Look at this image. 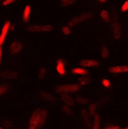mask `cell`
<instances>
[{"mask_svg":"<svg viewBox=\"0 0 128 129\" xmlns=\"http://www.w3.org/2000/svg\"><path fill=\"white\" fill-rule=\"evenodd\" d=\"M81 116H82V119H83V121L85 122V124L88 127H91V116H90V114L88 113V110H82L81 111Z\"/></svg>","mask_w":128,"mask_h":129,"instance_id":"cell-15","label":"cell"},{"mask_svg":"<svg viewBox=\"0 0 128 129\" xmlns=\"http://www.w3.org/2000/svg\"><path fill=\"white\" fill-rule=\"evenodd\" d=\"M54 27L52 24H30L25 27V31L35 32V34H42V32H50L53 31Z\"/></svg>","mask_w":128,"mask_h":129,"instance_id":"cell-2","label":"cell"},{"mask_svg":"<svg viewBox=\"0 0 128 129\" xmlns=\"http://www.w3.org/2000/svg\"><path fill=\"white\" fill-rule=\"evenodd\" d=\"M96 108H97V106H96V104H91L90 106H89V110H88V113L90 114V116L92 118L95 114H96Z\"/></svg>","mask_w":128,"mask_h":129,"instance_id":"cell-24","label":"cell"},{"mask_svg":"<svg viewBox=\"0 0 128 129\" xmlns=\"http://www.w3.org/2000/svg\"><path fill=\"white\" fill-rule=\"evenodd\" d=\"M9 28H11V21H6L5 24L3 25L1 32H0V46H3L4 43H5L7 34H8V31H9Z\"/></svg>","mask_w":128,"mask_h":129,"instance_id":"cell-8","label":"cell"},{"mask_svg":"<svg viewBox=\"0 0 128 129\" xmlns=\"http://www.w3.org/2000/svg\"><path fill=\"white\" fill-rule=\"evenodd\" d=\"M6 92H8V85L7 84H1L0 85V96H4Z\"/></svg>","mask_w":128,"mask_h":129,"instance_id":"cell-25","label":"cell"},{"mask_svg":"<svg viewBox=\"0 0 128 129\" xmlns=\"http://www.w3.org/2000/svg\"><path fill=\"white\" fill-rule=\"evenodd\" d=\"M61 32L64 36H69L70 34H72V28L69 27V25H64V27L61 28Z\"/></svg>","mask_w":128,"mask_h":129,"instance_id":"cell-23","label":"cell"},{"mask_svg":"<svg viewBox=\"0 0 128 129\" xmlns=\"http://www.w3.org/2000/svg\"><path fill=\"white\" fill-rule=\"evenodd\" d=\"M0 129H5V128H4V127H0Z\"/></svg>","mask_w":128,"mask_h":129,"instance_id":"cell-35","label":"cell"},{"mask_svg":"<svg viewBox=\"0 0 128 129\" xmlns=\"http://www.w3.org/2000/svg\"><path fill=\"white\" fill-rule=\"evenodd\" d=\"M1 60H3V46H0V66H1Z\"/></svg>","mask_w":128,"mask_h":129,"instance_id":"cell-32","label":"cell"},{"mask_svg":"<svg viewBox=\"0 0 128 129\" xmlns=\"http://www.w3.org/2000/svg\"><path fill=\"white\" fill-rule=\"evenodd\" d=\"M19 0H3V6H9V5H13V4L17 3Z\"/></svg>","mask_w":128,"mask_h":129,"instance_id":"cell-27","label":"cell"},{"mask_svg":"<svg viewBox=\"0 0 128 129\" xmlns=\"http://www.w3.org/2000/svg\"><path fill=\"white\" fill-rule=\"evenodd\" d=\"M23 50V43L20 40H13L9 44V53L12 55H17Z\"/></svg>","mask_w":128,"mask_h":129,"instance_id":"cell-5","label":"cell"},{"mask_svg":"<svg viewBox=\"0 0 128 129\" xmlns=\"http://www.w3.org/2000/svg\"><path fill=\"white\" fill-rule=\"evenodd\" d=\"M31 6L30 5H25L23 12H22V22L24 23H28L30 21V17H31Z\"/></svg>","mask_w":128,"mask_h":129,"instance_id":"cell-12","label":"cell"},{"mask_svg":"<svg viewBox=\"0 0 128 129\" xmlns=\"http://www.w3.org/2000/svg\"><path fill=\"white\" fill-rule=\"evenodd\" d=\"M81 89V85L76 83L72 84H60V85L56 86V91L59 93H74V92H79Z\"/></svg>","mask_w":128,"mask_h":129,"instance_id":"cell-4","label":"cell"},{"mask_svg":"<svg viewBox=\"0 0 128 129\" xmlns=\"http://www.w3.org/2000/svg\"><path fill=\"white\" fill-rule=\"evenodd\" d=\"M98 3L99 4H105L106 3V0H98Z\"/></svg>","mask_w":128,"mask_h":129,"instance_id":"cell-33","label":"cell"},{"mask_svg":"<svg viewBox=\"0 0 128 129\" xmlns=\"http://www.w3.org/2000/svg\"><path fill=\"white\" fill-rule=\"evenodd\" d=\"M100 56L103 58V59H107L110 56V50H109V47L107 46H101V48H100Z\"/></svg>","mask_w":128,"mask_h":129,"instance_id":"cell-22","label":"cell"},{"mask_svg":"<svg viewBox=\"0 0 128 129\" xmlns=\"http://www.w3.org/2000/svg\"><path fill=\"white\" fill-rule=\"evenodd\" d=\"M56 69H57V73H58L60 76L66 75V66H65L64 60L60 59V58H59L56 62Z\"/></svg>","mask_w":128,"mask_h":129,"instance_id":"cell-11","label":"cell"},{"mask_svg":"<svg viewBox=\"0 0 128 129\" xmlns=\"http://www.w3.org/2000/svg\"><path fill=\"white\" fill-rule=\"evenodd\" d=\"M112 32L115 39H119L121 37V25L117 19H114L112 22Z\"/></svg>","mask_w":128,"mask_h":129,"instance_id":"cell-9","label":"cell"},{"mask_svg":"<svg viewBox=\"0 0 128 129\" xmlns=\"http://www.w3.org/2000/svg\"><path fill=\"white\" fill-rule=\"evenodd\" d=\"M4 123H5V126H6V128L5 129H8V128H12V122H9V121H7V120H5L4 121Z\"/></svg>","mask_w":128,"mask_h":129,"instance_id":"cell-31","label":"cell"},{"mask_svg":"<svg viewBox=\"0 0 128 129\" xmlns=\"http://www.w3.org/2000/svg\"><path fill=\"white\" fill-rule=\"evenodd\" d=\"M107 72L111 74H125L128 73V66L127 64H118V66H112L107 68Z\"/></svg>","mask_w":128,"mask_h":129,"instance_id":"cell-7","label":"cell"},{"mask_svg":"<svg viewBox=\"0 0 128 129\" xmlns=\"http://www.w3.org/2000/svg\"><path fill=\"white\" fill-rule=\"evenodd\" d=\"M74 100L80 103V104H88V99H87V98H83V97H76Z\"/></svg>","mask_w":128,"mask_h":129,"instance_id":"cell-26","label":"cell"},{"mask_svg":"<svg viewBox=\"0 0 128 129\" xmlns=\"http://www.w3.org/2000/svg\"><path fill=\"white\" fill-rule=\"evenodd\" d=\"M0 77L4 78V80H16L19 77V74L17 72H14V70H6V72L0 73Z\"/></svg>","mask_w":128,"mask_h":129,"instance_id":"cell-10","label":"cell"},{"mask_svg":"<svg viewBox=\"0 0 128 129\" xmlns=\"http://www.w3.org/2000/svg\"><path fill=\"white\" fill-rule=\"evenodd\" d=\"M40 97H42L43 99L47 100V102H54V100H56V98H54V96H52V94H51V93H48V92H45V91L40 92Z\"/></svg>","mask_w":128,"mask_h":129,"instance_id":"cell-21","label":"cell"},{"mask_svg":"<svg viewBox=\"0 0 128 129\" xmlns=\"http://www.w3.org/2000/svg\"><path fill=\"white\" fill-rule=\"evenodd\" d=\"M46 76H47V68L46 67H40L38 69V73H37V78L40 81L45 80Z\"/></svg>","mask_w":128,"mask_h":129,"instance_id":"cell-17","label":"cell"},{"mask_svg":"<svg viewBox=\"0 0 128 129\" xmlns=\"http://www.w3.org/2000/svg\"><path fill=\"white\" fill-rule=\"evenodd\" d=\"M122 129H128V126H127V127H125V128H122Z\"/></svg>","mask_w":128,"mask_h":129,"instance_id":"cell-34","label":"cell"},{"mask_svg":"<svg viewBox=\"0 0 128 129\" xmlns=\"http://www.w3.org/2000/svg\"><path fill=\"white\" fill-rule=\"evenodd\" d=\"M47 120V111L44 108L36 110L31 113L28 122V129H38L46 123Z\"/></svg>","mask_w":128,"mask_h":129,"instance_id":"cell-1","label":"cell"},{"mask_svg":"<svg viewBox=\"0 0 128 129\" xmlns=\"http://www.w3.org/2000/svg\"><path fill=\"white\" fill-rule=\"evenodd\" d=\"M101 84H103V86H105V88H110V86H111V82H110V80H107V78H103V80H101Z\"/></svg>","mask_w":128,"mask_h":129,"instance_id":"cell-28","label":"cell"},{"mask_svg":"<svg viewBox=\"0 0 128 129\" xmlns=\"http://www.w3.org/2000/svg\"><path fill=\"white\" fill-rule=\"evenodd\" d=\"M0 4H1V0H0Z\"/></svg>","mask_w":128,"mask_h":129,"instance_id":"cell-36","label":"cell"},{"mask_svg":"<svg viewBox=\"0 0 128 129\" xmlns=\"http://www.w3.org/2000/svg\"><path fill=\"white\" fill-rule=\"evenodd\" d=\"M91 16H92V14H91L90 12L81 13V14H79V15H76V16H74V17H72V19L68 21V24H67V25H69L70 28L76 27V25H79V24H81V23H83V22H85V21H88V20H90Z\"/></svg>","mask_w":128,"mask_h":129,"instance_id":"cell-3","label":"cell"},{"mask_svg":"<svg viewBox=\"0 0 128 129\" xmlns=\"http://www.w3.org/2000/svg\"><path fill=\"white\" fill-rule=\"evenodd\" d=\"M78 3V0H59V6L61 8H67Z\"/></svg>","mask_w":128,"mask_h":129,"instance_id":"cell-16","label":"cell"},{"mask_svg":"<svg viewBox=\"0 0 128 129\" xmlns=\"http://www.w3.org/2000/svg\"><path fill=\"white\" fill-rule=\"evenodd\" d=\"M100 66V61L96 59H82L80 61V67L83 68H97Z\"/></svg>","mask_w":128,"mask_h":129,"instance_id":"cell-6","label":"cell"},{"mask_svg":"<svg viewBox=\"0 0 128 129\" xmlns=\"http://www.w3.org/2000/svg\"><path fill=\"white\" fill-rule=\"evenodd\" d=\"M60 99H61L66 105H68V106H72L75 102L74 98L70 97V93H60Z\"/></svg>","mask_w":128,"mask_h":129,"instance_id":"cell-13","label":"cell"},{"mask_svg":"<svg viewBox=\"0 0 128 129\" xmlns=\"http://www.w3.org/2000/svg\"><path fill=\"white\" fill-rule=\"evenodd\" d=\"M62 110H64V112L66 113L67 115H72L73 113L70 112V108H69V106H68V105H66V106H64V108H62Z\"/></svg>","mask_w":128,"mask_h":129,"instance_id":"cell-30","label":"cell"},{"mask_svg":"<svg viewBox=\"0 0 128 129\" xmlns=\"http://www.w3.org/2000/svg\"><path fill=\"white\" fill-rule=\"evenodd\" d=\"M122 13H126V12H128V0H126L125 3L122 4V6H121V9H120Z\"/></svg>","mask_w":128,"mask_h":129,"instance_id":"cell-29","label":"cell"},{"mask_svg":"<svg viewBox=\"0 0 128 129\" xmlns=\"http://www.w3.org/2000/svg\"><path fill=\"white\" fill-rule=\"evenodd\" d=\"M72 74H74V75H80V76H88L89 70L83 67H76V68H73L72 69Z\"/></svg>","mask_w":128,"mask_h":129,"instance_id":"cell-14","label":"cell"},{"mask_svg":"<svg viewBox=\"0 0 128 129\" xmlns=\"http://www.w3.org/2000/svg\"><path fill=\"white\" fill-rule=\"evenodd\" d=\"M99 15H100V19L103 20L104 22H110L111 21V15H110V13L106 11V9H101Z\"/></svg>","mask_w":128,"mask_h":129,"instance_id":"cell-19","label":"cell"},{"mask_svg":"<svg viewBox=\"0 0 128 129\" xmlns=\"http://www.w3.org/2000/svg\"><path fill=\"white\" fill-rule=\"evenodd\" d=\"M92 118H93L92 129H100V115H99L98 113H96Z\"/></svg>","mask_w":128,"mask_h":129,"instance_id":"cell-18","label":"cell"},{"mask_svg":"<svg viewBox=\"0 0 128 129\" xmlns=\"http://www.w3.org/2000/svg\"><path fill=\"white\" fill-rule=\"evenodd\" d=\"M91 77H89L88 76H83V77H80L79 78V85H88V84H90L91 82Z\"/></svg>","mask_w":128,"mask_h":129,"instance_id":"cell-20","label":"cell"}]
</instances>
